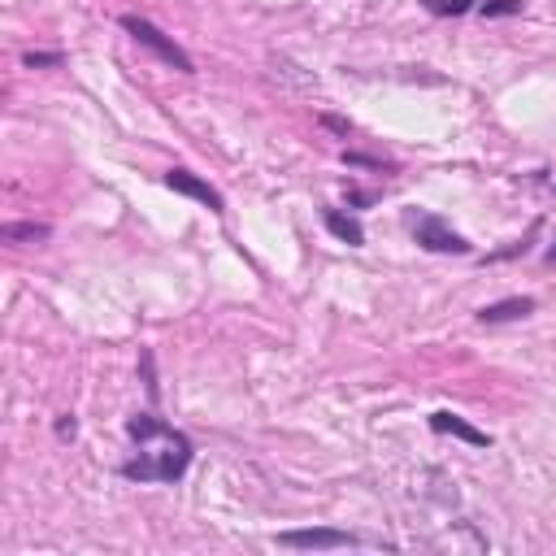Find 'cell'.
Masks as SVG:
<instances>
[{"instance_id": "cell-1", "label": "cell", "mask_w": 556, "mask_h": 556, "mask_svg": "<svg viewBox=\"0 0 556 556\" xmlns=\"http://www.w3.org/2000/svg\"><path fill=\"white\" fill-rule=\"evenodd\" d=\"M126 435L139 444V457L122 465V474L131 483H179L187 465H192V439L153 413H135L126 422Z\"/></svg>"}, {"instance_id": "cell-2", "label": "cell", "mask_w": 556, "mask_h": 556, "mask_svg": "<svg viewBox=\"0 0 556 556\" xmlns=\"http://www.w3.org/2000/svg\"><path fill=\"white\" fill-rule=\"evenodd\" d=\"M122 31L131 35L135 44H144L148 53H157L161 61H166V66H174V70H179V74H196V66H192V57H187L183 48L174 44V40H170L166 31H157V27H153V22H148V18H135V14H126V18H122Z\"/></svg>"}, {"instance_id": "cell-3", "label": "cell", "mask_w": 556, "mask_h": 556, "mask_svg": "<svg viewBox=\"0 0 556 556\" xmlns=\"http://www.w3.org/2000/svg\"><path fill=\"white\" fill-rule=\"evenodd\" d=\"M413 239L426 252H452V257H465V252H470V244H465L444 218H435V213H422V218L413 222Z\"/></svg>"}, {"instance_id": "cell-4", "label": "cell", "mask_w": 556, "mask_h": 556, "mask_svg": "<svg viewBox=\"0 0 556 556\" xmlns=\"http://www.w3.org/2000/svg\"><path fill=\"white\" fill-rule=\"evenodd\" d=\"M283 548H305V552H326V548H352L357 535L348 530H335V526H313V530H283L278 535Z\"/></svg>"}, {"instance_id": "cell-5", "label": "cell", "mask_w": 556, "mask_h": 556, "mask_svg": "<svg viewBox=\"0 0 556 556\" xmlns=\"http://www.w3.org/2000/svg\"><path fill=\"white\" fill-rule=\"evenodd\" d=\"M431 431H435V435H452V439H465V444H474V448H491V435H487V431H478V426H470V422H465V417L448 413V409L431 413Z\"/></svg>"}, {"instance_id": "cell-6", "label": "cell", "mask_w": 556, "mask_h": 556, "mask_svg": "<svg viewBox=\"0 0 556 556\" xmlns=\"http://www.w3.org/2000/svg\"><path fill=\"white\" fill-rule=\"evenodd\" d=\"M166 187H170V192H179V196L200 200V205H209L213 213H222V196L213 192L205 179H196L192 170H170V174H166Z\"/></svg>"}, {"instance_id": "cell-7", "label": "cell", "mask_w": 556, "mask_h": 556, "mask_svg": "<svg viewBox=\"0 0 556 556\" xmlns=\"http://www.w3.org/2000/svg\"><path fill=\"white\" fill-rule=\"evenodd\" d=\"M530 313H535V300H530V296H509V300H496V305H483V309H478V322L496 326V322L530 318Z\"/></svg>"}, {"instance_id": "cell-8", "label": "cell", "mask_w": 556, "mask_h": 556, "mask_svg": "<svg viewBox=\"0 0 556 556\" xmlns=\"http://www.w3.org/2000/svg\"><path fill=\"white\" fill-rule=\"evenodd\" d=\"M48 235H53L48 222H5L0 226V239H5V244H44Z\"/></svg>"}, {"instance_id": "cell-9", "label": "cell", "mask_w": 556, "mask_h": 556, "mask_svg": "<svg viewBox=\"0 0 556 556\" xmlns=\"http://www.w3.org/2000/svg\"><path fill=\"white\" fill-rule=\"evenodd\" d=\"M326 226H331V235H335V239H344V244H352V248H361V244H365V226H361L357 218H348V213L326 209Z\"/></svg>"}, {"instance_id": "cell-10", "label": "cell", "mask_w": 556, "mask_h": 556, "mask_svg": "<svg viewBox=\"0 0 556 556\" xmlns=\"http://www.w3.org/2000/svg\"><path fill=\"white\" fill-rule=\"evenodd\" d=\"M426 5V14H435V18H461V14H470V9H478V0H422Z\"/></svg>"}, {"instance_id": "cell-11", "label": "cell", "mask_w": 556, "mask_h": 556, "mask_svg": "<svg viewBox=\"0 0 556 556\" xmlns=\"http://www.w3.org/2000/svg\"><path fill=\"white\" fill-rule=\"evenodd\" d=\"M483 18H504V14H522V0H483L478 5Z\"/></svg>"}, {"instance_id": "cell-12", "label": "cell", "mask_w": 556, "mask_h": 556, "mask_svg": "<svg viewBox=\"0 0 556 556\" xmlns=\"http://www.w3.org/2000/svg\"><path fill=\"white\" fill-rule=\"evenodd\" d=\"M22 61H27L31 70H40V66H61V53H27Z\"/></svg>"}, {"instance_id": "cell-13", "label": "cell", "mask_w": 556, "mask_h": 556, "mask_svg": "<svg viewBox=\"0 0 556 556\" xmlns=\"http://www.w3.org/2000/svg\"><path fill=\"white\" fill-rule=\"evenodd\" d=\"M348 166H365V170H383V161L378 157H361V153H344Z\"/></svg>"}, {"instance_id": "cell-14", "label": "cell", "mask_w": 556, "mask_h": 556, "mask_svg": "<svg viewBox=\"0 0 556 556\" xmlns=\"http://www.w3.org/2000/svg\"><path fill=\"white\" fill-rule=\"evenodd\" d=\"M326 126H331V131H339V135H348V122L344 118H331V113H326V118H322Z\"/></svg>"}, {"instance_id": "cell-15", "label": "cell", "mask_w": 556, "mask_h": 556, "mask_svg": "<svg viewBox=\"0 0 556 556\" xmlns=\"http://www.w3.org/2000/svg\"><path fill=\"white\" fill-rule=\"evenodd\" d=\"M57 435H74V417H70V413L57 422Z\"/></svg>"}, {"instance_id": "cell-16", "label": "cell", "mask_w": 556, "mask_h": 556, "mask_svg": "<svg viewBox=\"0 0 556 556\" xmlns=\"http://www.w3.org/2000/svg\"><path fill=\"white\" fill-rule=\"evenodd\" d=\"M548 265H556V248H548Z\"/></svg>"}]
</instances>
